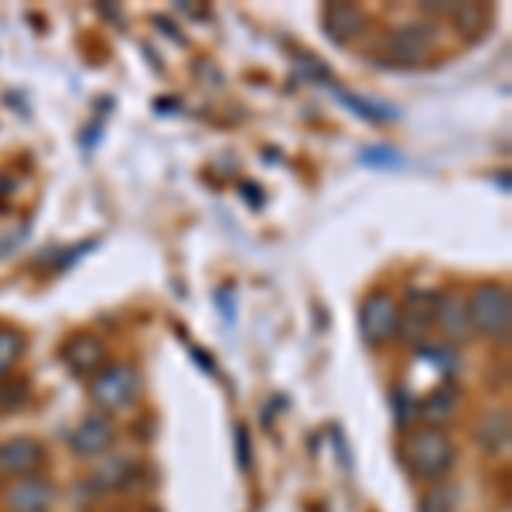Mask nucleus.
I'll use <instances>...</instances> for the list:
<instances>
[{
    "label": "nucleus",
    "instance_id": "nucleus-6",
    "mask_svg": "<svg viewBox=\"0 0 512 512\" xmlns=\"http://www.w3.org/2000/svg\"><path fill=\"white\" fill-rule=\"evenodd\" d=\"M434 52V31L427 24H410L386 38V59L393 65H414Z\"/></svg>",
    "mask_w": 512,
    "mask_h": 512
},
{
    "label": "nucleus",
    "instance_id": "nucleus-7",
    "mask_svg": "<svg viewBox=\"0 0 512 512\" xmlns=\"http://www.w3.org/2000/svg\"><path fill=\"white\" fill-rule=\"evenodd\" d=\"M62 359H65V366H69L76 376H89V379H93L99 369H106V345L99 342L96 335L79 332V335H72L69 342H65Z\"/></svg>",
    "mask_w": 512,
    "mask_h": 512
},
{
    "label": "nucleus",
    "instance_id": "nucleus-5",
    "mask_svg": "<svg viewBox=\"0 0 512 512\" xmlns=\"http://www.w3.org/2000/svg\"><path fill=\"white\" fill-rule=\"evenodd\" d=\"M4 502L11 512H48L55 506V485L41 475L14 478L4 492Z\"/></svg>",
    "mask_w": 512,
    "mask_h": 512
},
{
    "label": "nucleus",
    "instance_id": "nucleus-11",
    "mask_svg": "<svg viewBox=\"0 0 512 512\" xmlns=\"http://www.w3.org/2000/svg\"><path fill=\"white\" fill-rule=\"evenodd\" d=\"M427 332H434V301L427 294H417L407 308L400 304V328H396V335H403L407 342H420Z\"/></svg>",
    "mask_w": 512,
    "mask_h": 512
},
{
    "label": "nucleus",
    "instance_id": "nucleus-10",
    "mask_svg": "<svg viewBox=\"0 0 512 512\" xmlns=\"http://www.w3.org/2000/svg\"><path fill=\"white\" fill-rule=\"evenodd\" d=\"M113 420L106 414H89L82 424L76 427V434H72V451L79 454V458H99V454H106L113 448Z\"/></svg>",
    "mask_w": 512,
    "mask_h": 512
},
{
    "label": "nucleus",
    "instance_id": "nucleus-16",
    "mask_svg": "<svg viewBox=\"0 0 512 512\" xmlns=\"http://www.w3.org/2000/svg\"><path fill=\"white\" fill-rule=\"evenodd\" d=\"M21 352H24L21 332H14V328H0V376H4L7 369L18 366Z\"/></svg>",
    "mask_w": 512,
    "mask_h": 512
},
{
    "label": "nucleus",
    "instance_id": "nucleus-14",
    "mask_svg": "<svg viewBox=\"0 0 512 512\" xmlns=\"http://www.w3.org/2000/svg\"><path fill=\"white\" fill-rule=\"evenodd\" d=\"M478 444L489 454L509 451V414L506 410H489L478 424Z\"/></svg>",
    "mask_w": 512,
    "mask_h": 512
},
{
    "label": "nucleus",
    "instance_id": "nucleus-2",
    "mask_svg": "<svg viewBox=\"0 0 512 512\" xmlns=\"http://www.w3.org/2000/svg\"><path fill=\"white\" fill-rule=\"evenodd\" d=\"M468 321L472 332L492 342H506L512 325V297L506 284H478L468 294Z\"/></svg>",
    "mask_w": 512,
    "mask_h": 512
},
{
    "label": "nucleus",
    "instance_id": "nucleus-18",
    "mask_svg": "<svg viewBox=\"0 0 512 512\" xmlns=\"http://www.w3.org/2000/svg\"><path fill=\"white\" fill-rule=\"evenodd\" d=\"M239 461H243V468H246V431H239Z\"/></svg>",
    "mask_w": 512,
    "mask_h": 512
},
{
    "label": "nucleus",
    "instance_id": "nucleus-8",
    "mask_svg": "<svg viewBox=\"0 0 512 512\" xmlns=\"http://www.w3.org/2000/svg\"><path fill=\"white\" fill-rule=\"evenodd\" d=\"M45 465V448L31 437H14V441L0 444V472L11 478L38 475V468Z\"/></svg>",
    "mask_w": 512,
    "mask_h": 512
},
{
    "label": "nucleus",
    "instance_id": "nucleus-13",
    "mask_svg": "<svg viewBox=\"0 0 512 512\" xmlns=\"http://www.w3.org/2000/svg\"><path fill=\"white\" fill-rule=\"evenodd\" d=\"M325 28H328V35H332L335 41H349L355 35H362L366 18H362V11H359V7H352V4H332L325 11Z\"/></svg>",
    "mask_w": 512,
    "mask_h": 512
},
{
    "label": "nucleus",
    "instance_id": "nucleus-4",
    "mask_svg": "<svg viewBox=\"0 0 512 512\" xmlns=\"http://www.w3.org/2000/svg\"><path fill=\"white\" fill-rule=\"evenodd\" d=\"M359 325H362V338L369 345H386L390 338H396V328H400V304L390 291H373L362 301L359 311Z\"/></svg>",
    "mask_w": 512,
    "mask_h": 512
},
{
    "label": "nucleus",
    "instance_id": "nucleus-3",
    "mask_svg": "<svg viewBox=\"0 0 512 512\" xmlns=\"http://www.w3.org/2000/svg\"><path fill=\"white\" fill-rule=\"evenodd\" d=\"M89 396L99 410H110V414H120L130 403L140 396V376L134 366L127 362H117V366H106L89 379Z\"/></svg>",
    "mask_w": 512,
    "mask_h": 512
},
{
    "label": "nucleus",
    "instance_id": "nucleus-17",
    "mask_svg": "<svg viewBox=\"0 0 512 512\" xmlns=\"http://www.w3.org/2000/svg\"><path fill=\"white\" fill-rule=\"evenodd\" d=\"M424 512H451V492L434 489V492L424 499Z\"/></svg>",
    "mask_w": 512,
    "mask_h": 512
},
{
    "label": "nucleus",
    "instance_id": "nucleus-15",
    "mask_svg": "<svg viewBox=\"0 0 512 512\" xmlns=\"http://www.w3.org/2000/svg\"><path fill=\"white\" fill-rule=\"evenodd\" d=\"M451 21L458 24L461 35H478V31L489 24V7H482V4H454L451 7Z\"/></svg>",
    "mask_w": 512,
    "mask_h": 512
},
{
    "label": "nucleus",
    "instance_id": "nucleus-9",
    "mask_svg": "<svg viewBox=\"0 0 512 512\" xmlns=\"http://www.w3.org/2000/svg\"><path fill=\"white\" fill-rule=\"evenodd\" d=\"M434 328H441V335L448 342H461L472 335V321H468V297L458 291H448L434 301Z\"/></svg>",
    "mask_w": 512,
    "mask_h": 512
},
{
    "label": "nucleus",
    "instance_id": "nucleus-12",
    "mask_svg": "<svg viewBox=\"0 0 512 512\" xmlns=\"http://www.w3.org/2000/svg\"><path fill=\"white\" fill-rule=\"evenodd\" d=\"M461 407V393L454 383L437 386L434 393H427V400L420 403V417L427 420V427H437V420H451Z\"/></svg>",
    "mask_w": 512,
    "mask_h": 512
},
{
    "label": "nucleus",
    "instance_id": "nucleus-1",
    "mask_svg": "<svg viewBox=\"0 0 512 512\" xmlns=\"http://www.w3.org/2000/svg\"><path fill=\"white\" fill-rule=\"evenodd\" d=\"M454 458H458L454 441L441 427L424 424V427H417V431H410L400 444V461L407 465L410 475L420 478V482H441L454 468Z\"/></svg>",
    "mask_w": 512,
    "mask_h": 512
}]
</instances>
